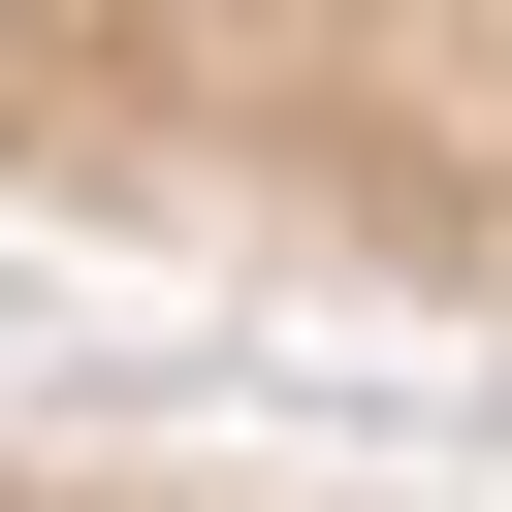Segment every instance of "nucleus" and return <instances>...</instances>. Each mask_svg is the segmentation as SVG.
<instances>
[{"label":"nucleus","mask_w":512,"mask_h":512,"mask_svg":"<svg viewBox=\"0 0 512 512\" xmlns=\"http://www.w3.org/2000/svg\"><path fill=\"white\" fill-rule=\"evenodd\" d=\"M0 224L512 352V0H0Z\"/></svg>","instance_id":"nucleus-1"},{"label":"nucleus","mask_w":512,"mask_h":512,"mask_svg":"<svg viewBox=\"0 0 512 512\" xmlns=\"http://www.w3.org/2000/svg\"><path fill=\"white\" fill-rule=\"evenodd\" d=\"M0 512H512V480H320V448H192V416H32L0 384Z\"/></svg>","instance_id":"nucleus-2"}]
</instances>
